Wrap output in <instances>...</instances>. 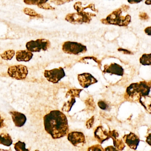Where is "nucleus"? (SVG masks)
<instances>
[{
	"instance_id": "f257e3e1",
	"label": "nucleus",
	"mask_w": 151,
	"mask_h": 151,
	"mask_svg": "<svg viewBox=\"0 0 151 151\" xmlns=\"http://www.w3.org/2000/svg\"><path fill=\"white\" fill-rule=\"evenodd\" d=\"M44 129L53 139L62 138L68 134L69 126L66 115L59 110L50 112L43 117Z\"/></svg>"
},
{
	"instance_id": "f03ea898",
	"label": "nucleus",
	"mask_w": 151,
	"mask_h": 151,
	"mask_svg": "<svg viewBox=\"0 0 151 151\" xmlns=\"http://www.w3.org/2000/svg\"><path fill=\"white\" fill-rule=\"evenodd\" d=\"M151 81H143L130 84L126 90L125 98L128 101H139L142 97L148 96L150 91Z\"/></svg>"
},
{
	"instance_id": "7ed1b4c3",
	"label": "nucleus",
	"mask_w": 151,
	"mask_h": 151,
	"mask_svg": "<svg viewBox=\"0 0 151 151\" xmlns=\"http://www.w3.org/2000/svg\"><path fill=\"white\" fill-rule=\"evenodd\" d=\"M123 12L121 7L113 11L107 16L106 18L101 19V22L105 25H114L120 27H127L131 23V17L127 14L122 15Z\"/></svg>"
},
{
	"instance_id": "20e7f679",
	"label": "nucleus",
	"mask_w": 151,
	"mask_h": 151,
	"mask_svg": "<svg viewBox=\"0 0 151 151\" xmlns=\"http://www.w3.org/2000/svg\"><path fill=\"white\" fill-rule=\"evenodd\" d=\"M96 16L95 13L82 11L74 13H69L66 16L65 19L73 24H90L92 18Z\"/></svg>"
},
{
	"instance_id": "39448f33",
	"label": "nucleus",
	"mask_w": 151,
	"mask_h": 151,
	"mask_svg": "<svg viewBox=\"0 0 151 151\" xmlns=\"http://www.w3.org/2000/svg\"><path fill=\"white\" fill-rule=\"evenodd\" d=\"M62 50L66 54L79 55L86 53L87 48L85 45L79 42L66 41L63 43Z\"/></svg>"
},
{
	"instance_id": "423d86ee",
	"label": "nucleus",
	"mask_w": 151,
	"mask_h": 151,
	"mask_svg": "<svg viewBox=\"0 0 151 151\" xmlns=\"http://www.w3.org/2000/svg\"><path fill=\"white\" fill-rule=\"evenodd\" d=\"M51 46V42L46 39H38L31 40L26 44L27 50L31 52H40L41 50H48Z\"/></svg>"
},
{
	"instance_id": "0eeeda50",
	"label": "nucleus",
	"mask_w": 151,
	"mask_h": 151,
	"mask_svg": "<svg viewBox=\"0 0 151 151\" xmlns=\"http://www.w3.org/2000/svg\"><path fill=\"white\" fill-rule=\"evenodd\" d=\"M8 73L10 77L16 80H24L28 74V70L27 67L25 65H13L9 67Z\"/></svg>"
},
{
	"instance_id": "6e6552de",
	"label": "nucleus",
	"mask_w": 151,
	"mask_h": 151,
	"mask_svg": "<svg viewBox=\"0 0 151 151\" xmlns=\"http://www.w3.org/2000/svg\"><path fill=\"white\" fill-rule=\"evenodd\" d=\"M44 75L48 81L56 83L65 76V73L64 69L59 67L50 70H45Z\"/></svg>"
},
{
	"instance_id": "1a4fd4ad",
	"label": "nucleus",
	"mask_w": 151,
	"mask_h": 151,
	"mask_svg": "<svg viewBox=\"0 0 151 151\" xmlns=\"http://www.w3.org/2000/svg\"><path fill=\"white\" fill-rule=\"evenodd\" d=\"M67 135L68 141L74 146L78 147L85 143V136L82 132H72Z\"/></svg>"
},
{
	"instance_id": "9d476101",
	"label": "nucleus",
	"mask_w": 151,
	"mask_h": 151,
	"mask_svg": "<svg viewBox=\"0 0 151 151\" xmlns=\"http://www.w3.org/2000/svg\"><path fill=\"white\" fill-rule=\"evenodd\" d=\"M78 79L80 85L83 88H87L90 85L98 82L97 80L89 73L79 74Z\"/></svg>"
},
{
	"instance_id": "9b49d317",
	"label": "nucleus",
	"mask_w": 151,
	"mask_h": 151,
	"mask_svg": "<svg viewBox=\"0 0 151 151\" xmlns=\"http://www.w3.org/2000/svg\"><path fill=\"white\" fill-rule=\"evenodd\" d=\"M123 139L125 143L132 150H136L140 142V138L134 133H129L123 136Z\"/></svg>"
},
{
	"instance_id": "f8f14e48",
	"label": "nucleus",
	"mask_w": 151,
	"mask_h": 151,
	"mask_svg": "<svg viewBox=\"0 0 151 151\" xmlns=\"http://www.w3.org/2000/svg\"><path fill=\"white\" fill-rule=\"evenodd\" d=\"M94 135L98 142L100 144L110 139L109 131L102 126H98L94 132Z\"/></svg>"
},
{
	"instance_id": "ddd939ff",
	"label": "nucleus",
	"mask_w": 151,
	"mask_h": 151,
	"mask_svg": "<svg viewBox=\"0 0 151 151\" xmlns=\"http://www.w3.org/2000/svg\"><path fill=\"white\" fill-rule=\"evenodd\" d=\"M103 72L122 76L124 74V69L119 65L113 63L110 65H105Z\"/></svg>"
},
{
	"instance_id": "4468645a",
	"label": "nucleus",
	"mask_w": 151,
	"mask_h": 151,
	"mask_svg": "<svg viewBox=\"0 0 151 151\" xmlns=\"http://www.w3.org/2000/svg\"><path fill=\"white\" fill-rule=\"evenodd\" d=\"M9 114L16 127H21L25 125L27 120L25 114L16 111L10 112Z\"/></svg>"
},
{
	"instance_id": "2eb2a0df",
	"label": "nucleus",
	"mask_w": 151,
	"mask_h": 151,
	"mask_svg": "<svg viewBox=\"0 0 151 151\" xmlns=\"http://www.w3.org/2000/svg\"><path fill=\"white\" fill-rule=\"evenodd\" d=\"M33 56V55L32 52L27 50L17 51L16 57L17 61L18 62H27L32 59Z\"/></svg>"
},
{
	"instance_id": "dca6fc26",
	"label": "nucleus",
	"mask_w": 151,
	"mask_h": 151,
	"mask_svg": "<svg viewBox=\"0 0 151 151\" xmlns=\"http://www.w3.org/2000/svg\"><path fill=\"white\" fill-rule=\"evenodd\" d=\"M74 8L75 10L77 11V12L84 11V10L87 9H90L91 10L97 12V13L98 12V10L96 9L95 7V4L93 3L90 4L86 7H82V3L80 1H78L75 3L74 5Z\"/></svg>"
},
{
	"instance_id": "f3484780",
	"label": "nucleus",
	"mask_w": 151,
	"mask_h": 151,
	"mask_svg": "<svg viewBox=\"0 0 151 151\" xmlns=\"http://www.w3.org/2000/svg\"><path fill=\"white\" fill-rule=\"evenodd\" d=\"M139 102L144 107L146 111L149 113L151 114V98L150 96H144L142 97L139 100Z\"/></svg>"
},
{
	"instance_id": "a211bd4d",
	"label": "nucleus",
	"mask_w": 151,
	"mask_h": 151,
	"mask_svg": "<svg viewBox=\"0 0 151 151\" xmlns=\"http://www.w3.org/2000/svg\"><path fill=\"white\" fill-rule=\"evenodd\" d=\"M12 144V140L8 134L2 133L0 134V144L9 147Z\"/></svg>"
},
{
	"instance_id": "6ab92c4d",
	"label": "nucleus",
	"mask_w": 151,
	"mask_h": 151,
	"mask_svg": "<svg viewBox=\"0 0 151 151\" xmlns=\"http://www.w3.org/2000/svg\"><path fill=\"white\" fill-rule=\"evenodd\" d=\"M24 12L26 15L30 16V18L32 19H40L43 18L42 15L37 13L34 10L30 8H25L24 9Z\"/></svg>"
},
{
	"instance_id": "aec40b11",
	"label": "nucleus",
	"mask_w": 151,
	"mask_h": 151,
	"mask_svg": "<svg viewBox=\"0 0 151 151\" xmlns=\"http://www.w3.org/2000/svg\"><path fill=\"white\" fill-rule=\"evenodd\" d=\"M112 139L114 147L118 151H121L124 150V148L126 147V145L122 139L121 138L119 139L118 137H115L112 138Z\"/></svg>"
},
{
	"instance_id": "412c9836",
	"label": "nucleus",
	"mask_w": 151,
	"mask_h": 151,
	"mask_svg": "<svg viewBox=\"0 0 151 151\" xmlns=\"http://www.w3.org/2000/svg\"><path fill=\"white\" fill-rule=\"evenodd\" d=\"M140 63L143 65H150L151 54H144L140 59Z\"/></svg>"
},
{
	"instance_id": "4be33fe9",
	"label": "nucleus",
	"mask_w": 151,
	"mask_h": 151,
	"mask_svg": "<svg viewBox=\"0 0 151 151\" xmlns=\"http://www.w3.org/2000/svg\"><path fill=\"white\" fill-rule=\"evenodd\" d=\"M75 102H76V100H75V98H71L70 100H68L64 104L62 110L68 112L71 111L72 107L75 104Z\"/></svg>"
},
{
	"instance_id": "5701e85b",
	"label": "nucleus",
	"mask_w": 151,
	"mask_h": 151,
	"mask_svg": "<svg viewBox=\"0 0 151 151\" xmlns=\"http://www.w3.org/2000/svg\"><path fill=\"white\" fill-rule=\"evenodd\" d=\"M15 54V51L13 50H7L1 54V56L4 60H10L12 59Z\"/></svg>"
},
{
	"instance_id": "b1692460",
	"label": "nucleus",
	"mask_w": 151,
	"mask_h": 151,
	"mask_svg": "<svg viewBox=\"0 0 151 151\" xmlns=\"http://www.w3.org/2000/svg\"><path fill=\"white\" fill-rule=\"evenodd\" d=\"M48 0H24V3L27 5H38L47 3Z\"/></svg>"
},
{
	"instance_id": "393cba45",
	"label": "nucleus",
	"mask_w": 151,
	"mask_h": 151,
	"mask_svg": "<svg viewBox=\"0 0 151 151\" xmlns=\"http://www.w3.org/2000/svg\"><path fill=\"white\" fill-rule=\"evenodd\" d=\"M82 89H70L67 91L66 97L71 96V98L79 97V94Z\"/></svg>"
},
{
	"instance_id": "a878e982",
	"label": "nucleus",
	"mask_w": 151,
	"mask_h": 151,
	"mask_svg": "<svg viewBox=\"0 0 151 151\" xmlns=\"http://www.w3.org/2000/svg\"><path fill=\"white\" fill-rule=\"evenodd\" d=\"M14 149L16 151H29L28 149H26L25 143L21 141H18L14 144Z\"/></svg>"
},
{
	"instance_id": "bb28decb",
	"label": "nucleus",
	"mask_w": 151,
	"mask_h": 151,
	"mask_svg": "<svg viewBox=\"0 0 151 151\" xmlns=\"http://www.w3.org/2000/svg\"><path fill=\"white\" fill-rule=\"evenodd\" d=\"M87 151H105V150L100 145H96L90 147Z\"/></svg>"
},
{
	"instance_id": "cd10ccee",
	"label": "nucleus",
	"mask_w": 151,
	"mask_h": 151,
	"mask_svg": "<svg viewBox=\"0 0 151 151\" xmlns=\"http://www.w3.org/2000/svg\"><path fill=\"white\" fill-rule=\"evenodd\" d=\"M73 0H50L51 2L57 5H61L65 4L66 3H69Z\"/></svg>"
},
{
	"instance_id": "c85d7f7f",
	"label": "nucleus",
	"mask_w": 151,
	"mask_h": 151,
	"mask_svg": "<svg viewBox=\"0 0 151 151\" xmlns=\"http://www.w3.org/2000/svg\"><path fill=\"white\" fill-rule=\"evenodd\" d=\"M38 6L39 8L40 9H43L45 10H54L55 9V8L51 6L50 4L48 3H45L43 4H40V5H38Z\"/></svg>"
},
{
	"instance_id": "c756f323",
	"label": "nucleus",
	"mask_w": 151,
	"mask_h": 151,
	"mask_svg": "<svg viewBox=\"0 0 151 151\" xmlns=\"http://www.w3.org/2000/svg\"><path fill=\"white\" fill-rule=\"evenodd\" d=\"M139 18L142 20L148 21L150 19V17L148 14L145 12H140L139 14Z\"/></svg>"
},
{
	"instance_id": "7c9ffc66",
	"label": "nucleus",
	"mask_w": 151,
	"mask_h": 151,
	"mask_svg": "<svg viewBox=\"0 0 151 151\" xmlns=\"http://www.w3.org/2000/svg\"><path fill=\"white\" fill-rule=\"evenodd\" d=\"M98 106L103 110H106L108 108V106L107 104L105 101L100 100L98 103Z\"/></svg>"
},
{
	"instance_id": "2f4dec72",
	"label": "nucleus",
	"mask_w": 151,
	"mask_h": 151,
	"mask_svg": "<svg viewBox=\"0 0 151 151\" xmlns=\"http://www.w3.org/2000/svg\"><path fill=\"white\" fill-rule=\"evenodd\" d=\"M94 121H95L94 116H92L90 119L87 121L86 125L88 129H90L92 127L94 124Z\"/></svg>"
},
{
	"instance_id": "473e14b6",
	"label": "nucleus",
	"mask_w": 151,
	"mask_h": 151,
	"mask_svg": "<svg viewBox=\"0 0 151 151\" xmlns=\"http://www.w3.org/2000/svg\"><path fill=\"white\" fill-rule=\"evenodd\" d=\"M118 50L120 51V52H122L123 54H127V55H130V54H132L131 51H129V50H127L121 48L118 49Z\"/></svg>"
},
{
	"instance_id": "72a5a7b5",
	"label": "nucleus",
	"mask_w": 151,
	"mask_h": 151,
	"mask_svg": "<svg viewBox=\"0 0 151 151\" xmlns=\"http://www.w3.org/2000/svg\"><path fill=\"white\" fill-rule=\"evenodd\" d=\"M121 8L122 9V11H123V12H126L127 11L129 10L130 9V7L129 5H126V4H123V5H121Z\"/></svg>"
},
{
	"instance_id": "f704fd0d",
	"label": "nucleus",
	"mask_w": 151,
	"mask_h": 151,
	"mask_svg": "<svg viewBox=\"0 0 151 151\" xmlns=\"http://www.w3.org/2000/svg\"><path fill=\"white\" fill-rule=\"evenodd\" d=\"M105 151H119L115 147L112 146H109L105 149Z\"/></svg>"
},
{
	"instance_id": "c9c22d12",
	"label": "nucleus",
	"mask_w": 151,
	"mask_h": 151,
	"mask_svg": "<svg viewBox=\"0 0 151 151\" xmlns=\"http://www.w3.org/2000/svg\"><path fill=\"white\" fill-rule=\"evenodd\" d=\"M143 1L144 0H128V2L130 4H135L139 3Z\"/></svg>"
},
{
	"instance_id": "e433bc0d",
	"label": "nucleus",
	"mask_w": 151,
	"mask_h": 151,
	"mask_svg": "<svg viewBox=\"0 0 151 151\" xmlns=\"http://www.w3.org/2000/svg\"><path fill=\"white\" fill-rule=\"evenodd\" d=\"M151 27H146L145 29H144V31L145 32V33L148 35H151Z\"/></svg>"
},
{
	"instance_id": "4c0bfd02",
	"label": "nucleus",
	"mask_w": 151,
	"mask_h": 151,
	"mask_svg": "<svg viewBox=\"0 0 151 151\" xmlns=\"http://www.w3.org/2000/svg\"><path fill=\"white\" fill-rule=\"evenodd\" d=\"M4 120L0 115V128H1L4 127Z\"/></svg>"
},
{
	"instance_id": "58836bf2",
	"label": "nucleus",
	"mask_w": 151,
	"mask_h": 151,
	"mask_svg": "<svg viewBox=\"0 0 151 151\" xmlns=\"http://www.w3.org/2000/svg\"><path fill=\"white\" fill-rule=\"evenodd\" d=\"M146 142L150 145H151V134H149L146 137Z\"/></svg>"
},
{
	"instance_id": "ea45409f",
	"label": "nucleus",
	"mask_w": 151,
	"mask_h": 151,
	"mask_svg": "<svg viewBox=\"0 0 151 151\" xmlns=\"http://www.w3.org/2000/svg\"><path fill=\"white\" fill-rule=\"evenodd\" d=\"M145 4H148V5H150L151 0H146L145 2Z\"/></svg>"
},
{
	"instance_id": "a19ab883",
	"label": "nucleus",
	"mask_w": 151,
	"mask_h": 151,
	"mask_svg": "<svg viewBox=\"0 0 151 151\" xmlns=\"http://www.w3.org/2000/svg\"><path fill=\"white\" fill-rule=\"evenodd\" d=\"M35 151H39V150H36Z\"/></svg>"
}]
</instances>
